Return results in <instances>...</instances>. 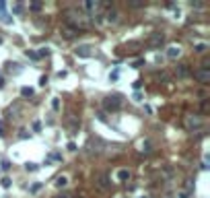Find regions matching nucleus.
<instances>
[{"label":"nucleus","mask_w":210,"mask_h":198,"mask_svg":"<svg viewBox=\"0 0 210 198\" xmlns=\"http://www.w3.org/2000/svg\"><path fill=\"white\" fill-rule=\"evenodd\" d=\"M68 17H66V23H68V27H72V29H84L87 25H89V19H87V15L81 11H68L66 12Z\"/></svg>","instance_id":"obj_1"},{"label":"nucleus","mask_w":210,"mask_h":198,"mask_svg":"<svg viewBox=\"0 0 210 198\" xmlns=\"http://www.w3.org/2000/svg\"><path fill=\"white\" fill-rule=\"evenodd\" d=\"M105 109H109V112H116V109H119L122 107V97L119 95H109V97H105Z\"/></svg>","instance_id":"obj_2"},{"label":"nucleus","mask_w":210,"mask_h":198,"mask_svg":"<svg viewBox=\"0 0 210 198\" xmlns=\"http://www.w3.org/2000/svg\"><path fill=\"white\" fill-rule=\"evenodd\" d=\"M186 126L187 130H200L204 124H202V120L198 116H186Z\"/></svg>","instance_id":"obj_3"},{"label":"nucleus","mask_w":210,"mask_h":198,"mask_svg":"<svg viewBox=\"0 0 210 198\" xmlns=\"http://www.w3.org/2000/svg\"><path fill=\"white\" fill-rule=\"evenodd\" d=\"M194 76H196L200 83H204V85H206V83L210 81V70L208 68H200V70H196V72H194Z\"/></svg>","instance_id":"obj_4"},{"label":"nucleus","mask_w":210,"mask_h":198,"mask_svg":"<svg viewBox=\"0 0 210 198\" xmlns=\"http://www.w3.org/2000/svg\"><path fill=\"white\" fill-rule=\"evenodd\" d=\"M130 177H132V174H130V169H117V171H116V182H119V184L128 182Z\"/></svg>","instance_id":"obj_5"},{"label":"nucleus","mask_w":210,"mask_h":198,"mask_svg":"<svg viewBox=\"0 0 210 198\" xmlns=\"http://www.w3.org/2000/svg\"><path fill=\"white\" fill-rule=\"evenodd\" d=\"M163 41H165L163 33H152L151 39H148V44H151L152 47H161V46H163Z\"/></svg>","instance_id":"obj_6"},{"label":"nucleus","mask_w":210,"mask_h":198,"mask_svg":"<svg viewBox=\"0 0 210 198\" xmlns=\"http://www.w3.org/2000/svg\"><path fill=\"white\" fill-rule=\"evenodd\" d=\"M179 56H181V47L179 46H169L167 47V58L175 60V58H179Z\"/></svg>","instance_id":"obj_7"},{"label":"nucleus","mask_w":210,"mask_h":198,"mask_svg":"<svg viewBox=\"0 0 210 198\" xmlns=\"http://www.w3.org/2000/svg\"><path fill=\"white\" fill-rule=\"evenodd\" d=\"M105 17H107V23H117V21H119V15H117V11H113V8H109Z\"/></svg>","instance_id":"obj_8"},{"label":"nucleus","mask_w":210,"mask_h":198,"mask_svg":"<svg viewBox=\"0 0 210 198\" xmlns=\"http://www.w3.org/2000/svg\"><path fill=\"white\" fill-rule=\"evenodd\" d=\"M74 52H76V56H84V58H87V56H91V47H89V46H78Z\"/></svg>","instance_id":"obj_9"},{"label":"nucleus","mask_w":210,"mask_h":198,"mask_svg":"<svg viewBox=\"0 0 210 198\" xmlns=\"http://www.w3.org/2000/svg\"><path fill=\"white\" fill-rule=\"evenodd\" d=\"M54 186H56V188L68 186V175H58V177H56V182H54Z\"/></svg>","instance_id":"obj_10"},{"label":"nucleus","mask_w":210,"mask_h":198,"mask_svg":"<svg viewBox=\"0 0 210 198\" xmlns=\"http://www.w3.org/2000/svg\"><path fill=\"white\" fill-rule=\"evenodd\" d=\"M175 72H177V76H187V74H189V68H187V64H177Z\"/></svg>","instance_id":"obj_11"},{"label":"nucleus","mask_w":210,"mask_h":198,"mask_svg":"<svg viewBox=\"0 0 210 198\" xmlns=\"http://www.w3.org/2000/svg\"><path fill=\"white\" fill-rule=\"evenodd\" d=\"M62 33H64V37H74V35L78 33V31H76V29H72V27H68V25H66V27L62 29Z\"/></svg>","instance_id":"obj_12"},{"label":"nucleus","mask_w":210,"mask_h":198,"mask_svg":"<svg viewBox=\"0 0 210 198\" xmlns=\"http://www.w3.org/2000/svg\"><path fill=\"white\" fill-rule=\"evenodd\" d=\"M99 188H109V182H107V175H101V177H99Z\"/></svg>","instance_id":"obj_13"},{"label":"nucleus","mask_w":210,"mask_h":198,"mask_svg":"<svg viewBox=\"0 0 210 198\" xmlns=\"http://www.w3.org/2000/svg\"><path fill=\"white\" fill-rule=\"evenodd\" d=\"M52 109H54V112H60V99L58 97H52Z\"/></svg>","instance_id":"obj_14"},{"label":"nucleus","mask_w":210,"mask_h":198,"mask_svg":"<svg viewBox=\"0 0 210 198\" xmlns=\"http://www.w3.org/2000/svg\"><path fill=\"white\" fill-rule=\"evenodd\" d=\"M41 186H43V184H41V182H35L33 186L29 188V192H31V194H35V192H39V190H41Z\"/></svg>","instance_id":"obj_15"},{"label":"nucleus","mask_w":210,"mask_h":198,"mask_svg":"<svg viewBox=\"0 0 210 198\" xmlns=\"http://www.w3.org/2000/svg\"><path fill=\"white\" fill-rule=\"evenodd\" d=\"M21 95H23V97H31V95H33V89H31V87H23V89H21Z\"/></svg>","instance_id":"obj_16"},{"label":"nucleus","mask_w":210,"mask_h":198,"mask_svg":"<svg viewBox=\"0 0 210 198\" xmlns=\"http://www.w3.org/2000/svg\"><path fill=\"white\" fill-rule=\"evenodd\" d=\"M84 8H87V11H95V8H97V2H93V0H87V2H84Z\"/></svg>","instance_id":"obj_17"},{"label":"nucleus","mask_w":210,"mask_h":198,"mask_svg":"<svg viewBox=\"0 0 210 198\" xmlns=\"http://www.w3.org/2000/svg\"><path fill=\"white\" fill-rule=\"evenodd\" d=\"M206 50H208V46H206V44H198V46H196V52H198V54H204Z\"/></svg>","instance_id":"obj_18"},{"label":"nucleus","mask_w":210,"mask_h":198,"mask_svg":"<svg viewBox=\"0 0 210 198\" xmlns=\"http://www.w3.org/2000/svg\"><path fill=\"white\" fill-rule=\"evenodd\" d=\"M11 186H12L11 177H2V188H11Z\"/></svg>","instance_id":"obj_19"},{"label":"nucleus","mask_w":210,"mask_h":198,"mask_svg":"<svg viewBox=\"0 0 210 198\" xmlns=\"http://www.w3.org/2000/svg\"><path fill=\"white\" fill-rule=\"evenodd\" d=\"M25 54H27V58H31V60H39V56H37V52H31V50H27Z\"/></svg>","instance_id":"obj_20"},{"label":"nucleus","mask_w":210,"mask_h":198,"mask_svg":"<svg viewBox=\"0 0 210 198\" xmlns=\"http://www.w3.org/2000/svg\"><path fill=\"white\" fill-rule=\"evenodd\" d=\"M39 58L41 56H49V47H39V54H37Z\"/></svg>","instance_id":"obj_21"},{"label":"nucleus","mask_w":210,"mask_h":198,"mask_svg":"<svg viewBox=\"0 0 210 198\" xmlns=\"http://www.w3.org/2000/svg\"><path fill=\"white\" fill-rule=\"evenodd\" d=\"M25 169H27V171H37L39 167H37L35 163H27V165H25Z\"/></svg>","instance_id":"obj_22"},{"label":"nucleus","mask_w":210,"mask_h":198,"mask_svg":"<svg viewBox=\"0 0 210 198\" xmlns=\"http://www.w3.org/2000/svg\"><path fill=\"white\" fill-rule=\"evenodd\" d=\"M41 6H43L41 2H33V4H31L29 8H31V11H41Z\"/></svg>","instance_id":"obj_23"},{"label":"nucleus","mask_w":210,"mask_h":198,"mask_svg":"<svg viewBox=\"0 0 210 198\" xmlns=\"http://www.w3.org/2000/svg\"><path fill=\"white\" fill-rule=\"evenodd\" d=\"M54 198H74V196L68 194V192H62V194H58V196H54Z\"/></svg>","instance_id":"obj_24"},{"label":"nucleus","mask_w":210,"mask_h":198,"mask_svg":"<svg viewBox=\"0 0 210 198\" xmlns=\"http://www.w3.org/2000/svg\"><path fill=\"white\" fill-rule=\"evenodd\" d=\"M140 147H142V151H151V142H142V144H140Z\"/></svg>","instance_id":"obj_25"},{"label":"nucleus","mask_w":210,"mask_h":198,"mask_svg":"<svg viewBox=\"0 0 210 198\" xmlns=\"http://www.w3.org/2000/svg\"><path fill=\"white\" fill-rule=\"evenodd\" d=\"M33 130L35 132H39V130H41V122H33Z\"/></svg>","instance_id":"obj_26"},{"label":"nucleus","mask_w":210,"mask_h":198,"mask_svg":"<svg viewBox=\"0 0 210 198\" xmlns=\"http://www.w3.org/2000/svg\"><path fill=\"white\" fill-rule=\"evenodd\" d=\"M177 198H189V192H183V190H181V192L177 194Z\"/></svg>","instance_id":"obj_27"},{"label":"nucleus","mask_w":210,"mask_h":198,"mask_svg":"<svg viewBox=\"0 0 210 198\" xmlns=\"http://www.w3.org/2000/svg\"><path fill=\"white\" fill-rule=\"evenodd\" d=\"M2 169H11V161L4 159V161H2Z\"/></svg>","instance_id":"obj_28"},{"label":"nucleus","mask_w":210,"mask_h":198,"mask_svg":"<svg viewBox=\"0 0 210 198\" xmlns=\"http://www.w3.org/2000/svg\"><path fill=\"white\" fill-rule=\"evenodd\" d=\"M68 151H76V144H74V142H68Z\"/></svg>","instance_id":"obj_29"},{"label":"nucleus","mask_w":210,"mask_h":198,"mask_svg":"<svg viewBox=\"0 0 210 198\" xmlns=\"http://www.w3.org/2000/svg\"><path fill=\"white\" fill-rule=\"evenodd\" d=\"M0 136H4V126H2V122H0Z\"/></svg>","instance_id":"obj_30"},{"label":"nucleus","mask_w":210,"mask_h":198,"mask_svg":"<svg viewBox=\"0 0 210 198\" xmlns=\"http://www.w3.org/2000/svg\"><path fill=\"white\" fill-rule=\"evenodd\" d=\"M140 198H148V196H140Z\"/></svg>","instance_id":"obj_31"}]
</instances>
